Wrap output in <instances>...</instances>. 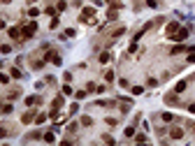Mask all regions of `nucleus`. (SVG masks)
Wrapping results in <instances>:
<instances>
[{
    "label": "nucleus",
    "mask_w": 195,
    "mask_h": 146,
    "mask_svg": "<svg viewBox=\"0 0 195 146\" xmlns=\"http://www.w3.org/2000/svg\"><path fill=\"white\" fill-rule=\"evenodd\" d=\"M100 63H102V65H105V63H109V60H112V54H109V51H102V54H100Z\"/></svg>",
    "instance_id": "obj_8"
},
{
    "label": "nucleus",
    "mask_w": 195,
    "mask_h": 146,
    "mask_svg": "<svg viewBox=\"0 0 195 146\" xmlns=\"http://www.w3.org/2000/svg\"><path fill=\"white\" fill-rule=\"evenodd\" d=\"M9 51H12L9 44H2V47H0V54H9Z\"/></svg>",
    "instance_id": "obj_17"
},
{
    "label": "nucleus",
    "mask_w": 195,
    "mask_h": 146,
    "mask_svg": "<svg viewBox=\"0 0 195 146\" xmlns=\"http://www.w3.org/2000/svg\"><path fill=\"white\" fill-rule=\"evenodd\" d=\"M74 97H77V100H84V97H86V90H77Z\"/></svg>",
    "instance_id": "obj_20"
},
{
    "label": "nucleus",
    "mask_w": 195,
    "mask_h": 146,
    "mask_svg": "<svg viewBox=\"0 0 195 146\" xmlns=\"http://www.w3.org/2000/svg\"><path fill=\"white\" fill-rule=\"evenodd\" d=\"M88 19H93V9H91V7H86V9H81V14H79V21H84V23H88Z\"/></svg>",
    "instance_id": "obj_3"
},
{
    "label": "nucleus",
    "mask_w": 195,
    "mask_h": 146,
    "mask_svg": "<svg viewBox=\"0 0 195 146\" xmlns=\"http://www.w3.org/2000/svg\"><path fill=\"white\" fill-rule=\"evenodd\" d=\"M7 81H9V74H2L0 72V84H7Z\"/></svg>",
    "instance_id": "obj_23"
},
{
    "label": "nucleus",
    "mask_w": 195,
    "mask_h": 146,
    "mask_svg": "<svg viewBox=\"0 0 195 146\" xmlns=\"http://www.w3.org/2000/svg\"><path fill=\"white\" fill-rule=\"evenodd\" d=\"M2 2H5V5H9V2H12V0H2Z\"/></svg>",
    "instance_id": "obj_34"
},
{
    "label": "nucleus",
    "mask_w": 195,
    "mask_h": 146,
    "mask_svg": "<svg viewBox=\"0 0 195 146\" xmlns=\"http://www.w3.org/2000/svg\"><path fill=\"white\" fill-rule=\"evenodd\" d=\"M58 107H63V97H56L54 104H51V109H58Z\"/></svg>",
    "instance_id": "obj_11"
},
{
    "label": "nucleus",
    "mask_w": 195,
    "mask_h": 146,
    "mask_svg": "<svg viewBox=\"0 0 195 146\" xmlns=\"http://www.w3.org/2000/svg\"><path fill=\"white\" fill-rule=\"evenodd\" d=\"M132 135H135V128H132V125H130V128H126V137H132Z\"/></svg>",
    "instance_id": "obj_26"
},
{
    "label": "nucleus",
    "mask_w": 195,
    "mask_h": 146,
    "mask_svg": "<svg viewBox=\"0 0 195 146\" xmlns=\"http://www.w3.org/2000/svg\"><path fill=\"white\" fill-rule=\"evenodd\" d=\"M9 77H14V79H21V72H19V70H16V67H14V70H12V72H9Z\"/></svg>",
    "instance_id": "obj_18"
},
{
    "label": "nucleus",
    "mask_w": 195,
    "mask_h": 146,
    "mask_svg": "<svg viewBox=\"0 0 195 146\" xmlns=\"http://www.w3.org/2000/svg\"><path fill=\"white\" fill-rule=\"evenodd\" d=\"M188 63H195V51H191V56H188Z\"/></svg>",
    "instance_id": "obj_31"
},
{
    "label": "nucleus",
    "mask_w": 195,
    "mask_h": 146,
    "mask_svg": "<svg viewBox=\"0 0 195 146\" xmlns=\"http://www.w3.org/2000/svg\"><path fill=\"white\" fill-rule=\"evenodd\" d=\"M165 102H167V104H179V97H177L174 93H170V95H165Z\"/></svg>",
    "instance_id": "obj_7"
},
{
    "label": "nucleus",
    "mask_w": 195,
    "mask_h": 146,
    "mask_svg": "<svg viewBox=\"0 0 195 146\" xmlns=\"http://www.w3.org/2000/svg\"><path fill=\"white\" fill-rule=\"evenodd\" d=\"M91 123H93V121H91L88 116H84V118H81V125H91Z\"/></svg>",
    "instance_id": "obj_28"
},
{
    "label": "nucleus",
    "mask_w": 195,
    "mask_h": 146,
    "mask_svg": "<svg viewBox=\"0 0 195 146\" xmlns=\"http://www.w3.org/2000/svg\"><path fill=\"white\" fill-rule=\"evenodd\" d=\"M174 90H177V93H181V90H186V81H179V84H177V88H174Z\"/></svg>",
    "instance_id": "obj_14"
},
{
    "label": "nucleus",
    "mask_w": 195,
    "mask_h": 146,
    "mask_svg": "<svg viewBox=\"0 0 195 146\" xmlns=\"http://www.w3.org/2000/svg\"><path fill=\"white\" fill-rule=\"evenodd\" d=\"M44 121H47V114H37L35 116V123H44Z\"/></svg>",
    "instance_id": "obj_15"
},
{
    "label": "nucleus",
    "mask_w": 195,
    "mask_h": 146,
    "mask_svg": "<svg viewBox=\"0 0 195 146\" xmlns=\"http://www.w3.org/2000/svg\"><path fill=\"white\" fill-rule=\"evenodd\" d=\"M109 7H114V9H121L123 5H121V0H109Z\"/></svg>",
    "instance_id": "obj_12"
},
{
    "label": "nucleus",
    "mask_w": 195,
    "mask_h": 146,
    "mask_svg": "<svg viewBox=\"0 0 195 146\" xmlns=\"http://www.w3.org/2000/svg\"><path fill=\"white\" fill-rule=\"evenodd\" d=\"M32 118H35V116H32V111H28V114H23V116H21V123H30Z\"/></svg>",
    "instance_id": "obj_10"
},
{
    "label": "nucleus",
    "mask_w": 195,
    "mask_h": 146,
    "mask_svg": "<svg viewBox=\"0 0 195 146\" xmlns=\"http://www.w3.org/2000/svg\"><path fill=\"white\" fill-rule=\"evenodd\" d=\"M63 37H74V30H72V28H67V30L63 32Z\"/></svg>",
    "instance_id": "obj_24"
},
{
    "label": "nucleus",
    "mask_w": 195,
    "mask_h": 146,
    "mask_svg": "<svg viewBox=\"0 0 195 146\" xmlns=\"http://www.w3.org/2000/svg\"><path fill=\"white\" fill-rule=\"evenodd\" d=\"M2 137H7V130H5V128H0V139H2Z\"/></svg>",
    "instance_id": "obj_32"
},
{
    "label": "nucleus",
    "mask_w": 195,
    "mask_h": 146,
    "mask_svg": "<svg viewBox=\"0 0 195 146\" xmlns=\"http://www.w3.org/2000/svg\"><path fill=\"white\" fill-rule=\"evenodd\" d=\"M63 93H65V95H72V88H70L67 84H65V86H63Z\"/></svg>",
    "instance_id": "obj_29"
},
{
    "label": "nucleus",
    "mask_w": 195,
    "mask_h": 146,
    "mask_svg": "<svg viewBox=\"0 0 195 146\" xmlns=\"http://www.w3.org/2000/svg\"><path fill=\"white\" fill-rule=\"evenodd\" d=\"M35 30H37V23H35V21H30L26 28L21 30V37H23V39H30L32 35H35Z\"/></svg>",
    "instance_id": "obj_1"
},
{
    "label": "nucleus",
    "mask_w": 195,
    "mask_h": 146,
    "mask_svg": "<svg viewBox=\"0 0 195 146\" xmlns=\"http://www.w3.org/2000/svg\"><path fill=\"white\" fill-rule=\"evenodd\" d=\"M49 28H58V16H54V19H51V23H49Z\"/></svg>",
    "instance_id": "obj_21"
},
{
    "label": "nucleus",
    "mask_w": 195,
    "mask_h": 146,
    "mask_svg": "<svg viewBox=\"0 0 195 146\" xmlns=\"http://www.w3.org/2000/svg\"><path fill=\"white\" fill-rule=\"evenodd\" d=\"M123 32H126V28H116V30H114V32H112V37H121Z\"/></svg>",
    "instance_id": "obj_13"
},
{
    "label": "nucleus",
    "mask_w": 195,
    "mask_h": 146,
    "mask_svg": "<svg viewBox=\"0 0 195 146\" xmlns=\"http://www.w3.org/2000/svg\"><path fill=\"white\" fill-rule=\"evenodd\" d=\"M186 37H188V30H186V28H179L177 32H172V35H170V39H172V42H184Z\"/></svg>",
    "instance_id": "obj_2"
},
{
    "label": "nucleus",
    "mask_w": 195,
    "mask_h": 146,
    "mask_svg": "<svg viewBox=\"0 0 195 146\" xmlns=\"http://www.w3.org/2000/svg\"><path fill=\"white\" fill-rule=\"evenodd\" d=\"M170 137H172V139H181V137H184V128H172V130H170Z\"/></svg>",
    "instance_id": "obj_5"
},
{
    "label": "nucleus",
    "mask_w": 195,
    "mask_h": 146,
    "mask_svg": "<svg viewBox=\"0 0 195 146\" xmlns=\"http://www.w3.org/2000/svg\"><path fill=\"white\" fill-rule=\"evenodd\" d=\"M188 111H191V114H195V104H191V107H188Z\"/></svg>",
    "instance_id": "obj_33"
},
{
    "label": "nucleus",
    "mask_w": 195,
    "mask_h": 146,
    "mask_svg": "<svg viewBox=\"0 0 195 146\" xmlns=\"http://www.w3.org/2000/svg\"><path fill=\"white\" fill-rule=\"evenodd\" d=\"M47 60H51L54 65H61V63H63V58H61L58 54H49V56H47Z\"/></svg>",
    "instance_id": "obj_6"
},
{
    "label": "nucleus",
    "mask_w": 195,
    "mask_h": 146,
    "mask_svg": "<svg viewBox=\"0 0 195 146\" xmlns=\"http://www.w3.org/2000/svg\"><path fill=\"white\" fill-rule=\"evenodd\" d=\"M162 121H165V123H170V121H172V118H174V116H172V114H170V111H165V114H162Z\"/></svg>",
    "instance_id": "obj_16"
},
{
    "label": "nucleus",
    "mask_w": 195,
    "mask_h": 146,
    "mask_svg": "<svg viewBox=\"0 0 195 146\" xmlns=\"http://www.w3.org/2000/svg\"><path fill=\"white\" fill-rule=\"evenodd\" d=\"M112 79H114V72L107 70V72H105V81H112Z\"/></svg>",
    "instance_id": "obj_19"
},
{
    "label": "nucleus",
    "mask_w": 195,
    "mask_h": 146,
    "mask_svg": "<svg viewBox=\"0 0 195 146\" xmlns=\"http://www.w3.org/2000/svg\"><path fill=\"white\" fill-rule=\"evenodd\" d=\"M7 32H9V37H12V39H19V37H21V30H19V28H9Z\"/></svg>",
    "instance_id": "obj_9"
},
{
    "label": "nucleus",
    "mask_w": 195,
    "mask_h": 146,
    "mask_svg": "<svg viewBox=\"0 0 195 146\" xmlns=\"http://www.w3.org/2000/svg\"><path fill=\"white\" fill-rule=\"evenodd\" d=\"M146 5L149 7H158V0H146Z\"/></svg>",
    "instance_id": "obj_30"
},
{
    "label": "nucleus",
    "mask_w": 195,
    "mask_h": 146,
    "mask_svg": "<svg viewBox=\"0 0 195 146\" xmlns=\"http://www.w3.org/2000/svg\"><path fill=\"white\" fill-rule=\"evenodd\" d=\"M54 139H56V137H54L51 132H47V135H44V142H54Z\"/></svg>",
    "instance_id": "obj_27"
},
{
    "label": "nucleus",
    "mask_w": 195,
    "mask_h": 146,
    "mask_svg": "<svg viewBox=\"0 0 195 146\" xmlns=\"http://www.w3.org/2000/svg\"><path fill=\"white\" fill-rule=\"evenodd\" d=\"M179 28H181V26H179V21H170V23H167V28H165V32H167V37H170L172 32H177Z\"/></svg>",
    "instance_id": "obj_4"
},
{
    "label": "nucleus",
    "mask_w": 195,
    "mask_h": 146,
    "mask_svg": "<svg viewBox=\"0 0 195 146\" xmlns=\"http://www.w3.org/2000/svg\"><path fill=\"white\" fill-rule=\"evenodd\" d=\"M35 102H37V97H32V95H30V97H26V104H28V107H30V104H35Z\"/></svg>",
    "instance_id": "obj_25"
},
{
    "label": "nucleus",
    "mask_w": 195,
    "mask_h": 146,
    "mask_svg": "<svg viewBox=\"0 0 195 146\" xmlns=\"http://www.w3.org/2000/svg\"><path fill=\"white\" fill-rule=\"evenodd\" d=\"M135 142H137V144H144V142H146V137H144V135H137V137H135Z\"/></svg>",
    "instance_id": "obj_22"
}]
</instances>
